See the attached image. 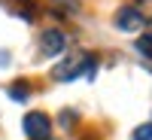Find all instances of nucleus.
Wrapping results in <instances>:
<instances>
[{"mask_svg":"<svg viewBox=\"0 0 152 140\" xmlns=\"http://www.w3.org/2000/svg\"><path fill=\"white\" fill-rule=\"evenodd\" d=\"M82 70H85L88 76H94V73H97V64H91L85 55H73V58L64 61V64H58L52 76H55V79H61V82H67V79H76Z\"/></svg>","mask_w":152,"mask_h":140,"instance_id":"1","label":"nucleus"},{"mask_svg":"<svg viewBox=\"0 0 152 140\" xmlns=\"http://www.w3.org/2000/svg\"><path fill=\"white\" fill-rule=\"evenodd\" d=\"M49 131H52V122L46 113H28L24 116V134L31 140H49Z\"/></svg>","mask_w":152,"mask_h":140,"instance_id":"2","label":"nucleus"},{"mask_svg":"<svg viewBox=\"0 0 152 140\" xmlns=\"http://www.w3.org/2000/svg\"><path fill=\"white\" fill-rule=\"evenodd\" d=\"M116 24H119V31H140L143 28V15L134 6H122L116 12Z\"/></svg>","mask_w":152,"mask_h":140,"instance_id":"3","label":"nucleus"},{"mask_svg":"<svg viewBox=\"0 0 152 140\" xmlns=\"http://www.w3.org/2000/svg\"><path fill=\"white\" fill-rule=\"evenodd\" d=\"M40 46H43V55H61V49H64V34L61 31H46Z\"/></svg>","mask_w":152,"mask_h":140,"instance_id":"4","label":"nucleus"},{"mask_svg":"<svg viewBox=\"0 0 152 140\" xmlns=\"http://www.w3.org/2000/svg\"><path fill=\"white\" fill-rule=\"evenodd\" d=\"M137 49H140L146 58H152V34H143L140 40H137Z\"/></svg>","mask_w":152,"mask_h":140,"instance_id":"5","label":"nucleus"},{"mask_svg":"<svg viewBox=\"0 0 152 140\" xmlns=\"http://www.w3.org/2000/svg\"><path fill=\"white\" fill-rule=\"evenodd\" d=\"M28 95H31L28 85H12V88H9V97H12V100H28Z\"/></svg>","mask_w":152,"mask_h":140,"instance_id":"6","label":"nucleus"},{"mask_svg":"<svg viewBox=\"0 0 152 140\" xmlns=\"http://www.w3.org/2000/svg\"><path fill=\"white\" fill-rule=\"evenodd\" d=\"M52 3H55L61 12H76V9H79V3H76V0H52Z\"/></svg>","mask_w":152,"mask_h":140,"instance_id":"7","label":"nucleus"},{"mask_svg":"<svg viewBox=\"0 0 152 140\" xmlns=\"http://www.w3.org/2000/svg\"><path fill=\"white\" fill-rule=\"evenodd\" d=\"M134 140H152V125H140L134 131Z\"/></svg>","mask_w":152,"mask_h":140,"instance_id":"8","label":"nucleus"}]
</instances>
